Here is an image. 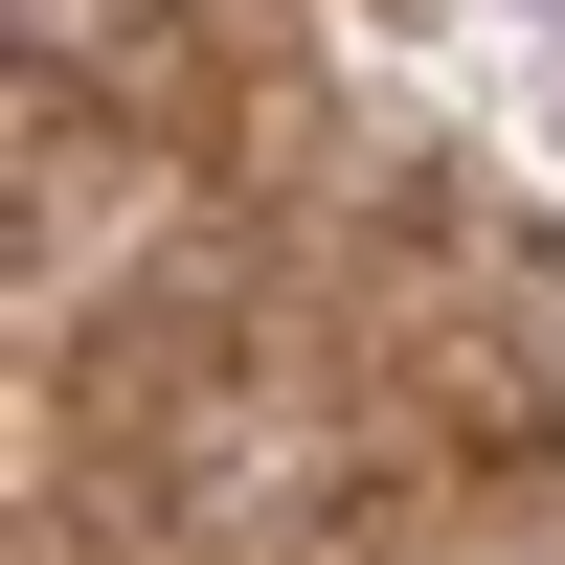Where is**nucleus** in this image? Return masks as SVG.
Segmentation results:
<instances>
[{
    "label": "nucleus",
    "instance_id": "obj_1",
    "mask_svg": "<svg viewBox=\"0 0 565 565\" xmlns=\"http://www.w3.org/2000/svg\"><path fill=\"white\" fill-rule=\"evenodd\" d=\"M0 45L45 90H90V114H159L181 90V0H0Z\"/></svg>",
    "mask_w": 565,
    "mask_h": 565
}]
</instances>
